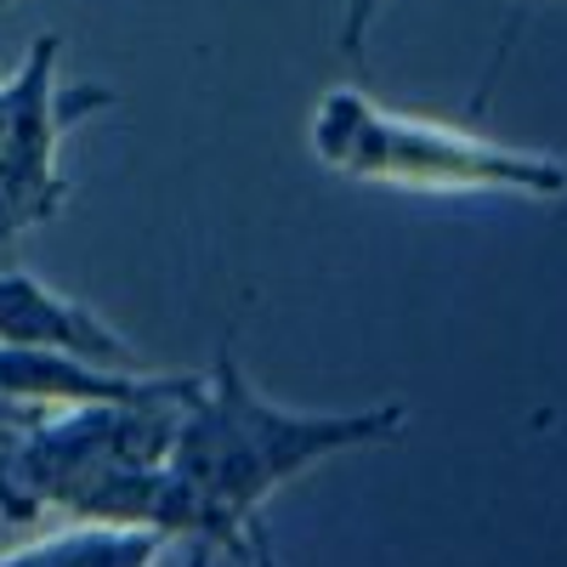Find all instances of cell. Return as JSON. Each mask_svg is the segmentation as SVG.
<instances>
[{
    "mask_svg": "<svg viewBox=\"0 0 567 567\" xmlns=\"http://www.w3.org/2000/svg\"><path fill=\"white\" fill-rule=\"evenodd\" d=\"M171 539L154 528H103L74 523L63 534H45L23 550H7L0 567H154Z\"/></svg>",
    "mask_w": 567,
    "mask_h": 567,
    "instance_id": "obj_6",
    "label": "cell"
},
{
    "mask_svg": "<svg viewBox=\"0 0 567 567\" xmlns=\"http://www.w3.org/2000/svg\"><path fill=\"white\" fill-rule=\"evenodd\" d=\"M409 425L403 403L358 409V414H307V409H278L267 403L239 358H221L216 374L194 392L176 414L171 437V477H176V539H194L210 550H227L245 567H278L267 534H261V505L278 494L307 465L369 449V443H398Z\"/></svg>",
    "mask_w": 567,
    "mask_h": 567,
    "instance_id": "obj_1",
    "label": "cell"
},
{
    "mask_svg": "<svg viewBox=\"0 0 567 567\" xmlns=\"http://www.w3.org/2000/svg\"><path fill=\"white\" fill-rule=\"evenodd\" d=\"M381 7H386V0H347V18H341V45H347V52L363 45V34H369V23H374Z\"/></svg>",
    "mask_w": 567,
    "mask_h": 567,
    "instance_id": "obj_7",
    "label": "cell"
},
{
    "mask_svg": "<svg viewBox=\"0 0 567 567\" xmlns=\"http://www.w3.org/2000/svg\"><path fill=\"white\" fill-rule=\"evenodd\" d=\"M29 414H40V409H23V403H12V398H0V437H7L12 425H23Z\"/></svg>",
    "mask_w": 567,
    "mask_h": 567,
    "instance_id": "obj_8",
    "label": "cell"
},
{
    "mask_svg": "<svg viewBox=\"0 0 567 567\" xmlns=\"http://www.w3.org/2000/svg\"><path fill=\"white\" fill-rule=\"evenodd\" d=\"M312 154L352 182L403 194H567V165L556 154L505 148L465 125L386 109L358 85L323 91L312 109Z\"/></svg>",
    "mask_w": 567,
    "mask_h": 567,
    "instance_id": "obj_3",
    "label": "cell"
},
{
    "mask_svg": "<svg viewBox=\"0 0 567 567\" xmlns=\"http://www.w3.org/2000/svg\"><path fill=\"white\" fill-rule=\"evenodd\" d=\"M58 58L63 34H40L18 74L0 80V250L63 210L58 142L97 109H114L109 85H58Z\"/></svg>",
    "mask_w": 567,
    "mask_h": 567,
    "instance_id": "obj_4",
    "label": "cell"
},
{
    "mask_svg": "<svg viewBox=\"0 0 567 567\" xmlns=\"http://www.w3.org/2000/svg\"><path fill=\"white\" fill-rule=\"evenodd\" d=\"M187 567H210V545H194V556H187Z\"/></svg>",
    "mask_w": 567,
    "mask_h": 567,
    "instance_id": "obj_9",
    "label": "cell"
},
{
    "mask_svg": "<svg viewBox=\"0 0 567 567\" xmlns=\"http://www.w3.org/2000/svg\"><path fill=\"white\" fill-rule=\"evenodd\" d=\"M194 386L148 403H74L40 409L0 437V516L34 523H103L154 528L176 539V477L171 437L176 414L194 403Z\"/></svg>",
    "mask_w": 567,
    "mask_h": 567,
    "instance_id": "obj_2",
    "label": "cell"
},
{
    "mask_svg": "<svg viewBox=\"0 0 567 567\" xmlns=\"http://www.w3.org/2000/svg\"><path fill=\"white\" fill-rule=\"evenodd\" d=\"M0 347L63 352V358L103 363V369H142L136 341H125L103 312L69 301L63 290L40 284L23 267L0 272Z\"/></svg>",
    "mask_w": 567,
    "mask_h": 567,
    "instance_id": "obj_5",
    "label": "cell"
},
{
    "mask_svg": "<svg viewBox=\"0 0 567 567\" xmlns=\"http://www.w3.org/2000/svg\"><path fill=\"white\" fill-rule=\"evenodd\" d=\"M0 7H7V0H0Z\"/></svg>",
    "mask_w": 567,
    "mask_h": 567,
    "instance_id": "obj_10",
    "label": "cell"
}]
</instances>
